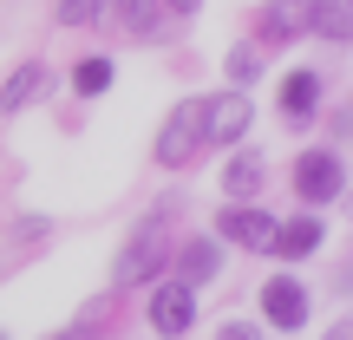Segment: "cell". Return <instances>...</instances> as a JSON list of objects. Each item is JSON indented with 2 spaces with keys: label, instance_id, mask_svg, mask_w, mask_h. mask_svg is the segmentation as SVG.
I'll return each instance as SVG.
<instances>
[{
  "label": "cell",
  "instance_id": "18",
  "mask_svg": "<svg viewBox=\"0 0 353 340\" xmlns=\"http://www.w3.org/2000/svg\"><path fill=\"white\" fill-rule=\"evenodd\" d=\"M99 0H59V26H85Z\"/></svg>",
  "mask_w": 353,
  "mask_h": 340
},
{
  "label": "cell",
  "instance_id": "22",
  "mask_svg": "<svg viewBox=\"0 0 353 340\" xmlns=\"http://www.w3.org/2000/svg\"><path fill=\"white\" fill-rule=\"evenodd\" d=\"M327 340H347V328H334V334H327Z\"/></svg>",
  "mask_w": 353,
  "mask_h": 340
},
{
  "label": "cell",
  "instance_id": "3",
  "mask_svg": "<svg viewBox=\"0 0 353 340\" xmlns=\"http://www.w3.org/2000/svg\"><path fill=\"white\" fill-rule=\"evenodd\" d=\"M151 328L164 340H183L190 328H196V288H183V281H151Z\"/></svg>",
  "mask_w": 353,
  "mask_h": 340
},
{
  "label": "cell",
  "instance_id": "7",
  "mask_svg": "<svg viewBox=\"0 0 353 340\" xmlns=\"http://www.w3.org/2000/svg\"><path fill=\"white\" fill-rule=\"evenodd\" d=\"M341 157L334 151H307L301 164H294V190H301V203H334L341 197Z\"/></svg>",
  "mask_w": 353,
  "mask_h": 340
},
{
  "label": "cell",
  "instance_id": "16",
  "mask_svg": "<svg viewBox=\"0 0 353 340\" xmlns=\"http://www.w3.org/2000/svg\"><path fill=\"white\" fill-rule=\"evenodd\" d=\"M157 13H164V0H125V26H131V33H157Z\"/></svg>",
  "mask_w": 353,
  "mask_h": 340
},
{
  "label": "cell",
  "instance_id": "2",
  "mask_svg": "<svg viewBox=\"0 0 353 340\" xmlns=\"http://www.w3.org/2000/svg\"><path fill=\"white\" fill-rule=\"evenodd\" d=\"M164 223H144L138 236L125 242V255H118L112 268V288H144V281H157V268H164Z\"/></svg>",
  "mask_w": 353,
  "mask_h": 340
},
{
  "label": "cell",
  "instance_id": "9",
  "mask_svg": "<svg viewBox=\"0 0 353 340\" xmlns=\"http://www.w3.org/2000/svg\"><path fill=\"white\" fill-rule=\"evenodd\" d=\"M262 183H268V164H262V151H236V157H229V170H223V197H229V203H249V197H262Z\"/></svg>",
  "mask_w": 353,
  "mask_h": 340
},
{
  "label": "cell",
  "instance_id": "20",
  "mask_svg": "<svg viewBox=\"0 0 353 340\" xmlns=\"http://www.w3.org/2000/svg\"><path fill=\"white\" fill-rule=\"evenodd\" d=\"M164 7H170V13H196L203 0H164Z\"/></svg>",
  "mask_w": 353,
  "mask_h": 340
},
{
  "label": "cell",
  "instance_id": "6",
  "mask_svg": "<svg viewBox=\"0 0 353 340\" xmlns=\"http://www.w3.org/2000/svg\"><path fill=\"white\" fill-rule=\"evenodd\" d=\"M216 236L236 242V249H268V236H275V216L255 210V203H229V210L216 216Z\"/></svg>",
  "mask_w": 353,
  "mask_h": 340
},
{
  "label": "cell",
  "instance_id": "8",
  "mask_svg": "<svg viewBox=\"0 0 353 340\" xmlns=\"http://www.w3.org/2000/svg\"><path fill=\"white\" fill-rule=\"evenodd\" d=\"M314 249H321V216H314V210L275 223V236H268V255H281V262H307Z\"/></svg>",
  "mask_w": 353,
  "mask_h": 340
},
{
  "label": "cell",
  "instance_id": "21",
  "mask_svg": "<svg viewBox=\"0 0 353 340\" xmlns=\"http://www.w3.org/2000/svg\"><path fill=\"white\" fill-rule=\"evenodd\" d=\"M52 340H99V334H92V328H72V334H52Z\"/></svg>",
  "mask_w": 353,
  "mask_h": 340
},
{
  "label": "cell",
  "instance_id": "13",
  "mask_svg": "<svg viewBox=\"0 0 353 340\" xmlns=\"http://www.w3.org/2000/svg\"><path fill=\"white\" fill-rule=\"evenodd\" d=\"M307 33V0H275V7H262V39H294Z\"/></svg>",
  "mask_w": 353,
  "mask_h": 340
},
{
  "label": "cell",
  "instance_id": "5",
  "mask_svg": "<svg viewBox=\"0 0 353 340\" xmlns=\"http://www.w3.org/2000/svg\"><path fill=\"white\" fill-rule=\"evenodd\" d=\"M262 321H268V328H281V334L307 328V288H301L294 275L262 281Z\"/></svg>",
  "mask_w": 353,
  "mask_h": 340
},
{
  "label": "cell",
  "instance_id": "15",
  "mask_svg": "<svg viewBox=\"0 0 353 340\" xmlns=\"http://www.w3.org/2000/svg\"><path fill=\"white\" fill-rule=\"evenodd\" d=\"M112 59H79V72H72V92L79 99H99V92H112Z\"/></svg>",
  "mask_w": 353,
  "mask_h": 340
},
{
  "label": "cell",
  "instance_id": "12",
  "mask_svg": "<svg viewBox=\"0 0 353 340\" xmlns=\"http://www.w3.org/2000/svg\"><path fill=\"white\" fill-rule=\"evenodd\" d=\"M281 112L301 125L307 112H321V72H288L281 79Z\"/></svg>",
  "mask_w": 353,
  "mask_h": 340
},
{
  "label": "cell",
  "instance_id": "17",
  "mask_svg": "<svg viewBox=\"0 0 353 340\" xmlns=\"http://www.w3.org/2000/svg\"><path fill=\"white\" fill-rule=\"evenodd\" d=\"M255 72H262V52H255V46H236V52H229V79H236V86H249Z\"/></svg>",
  "mask_w": 353,
  "mask_h": 340
},
{
  "label": "cell",
  "instance_id": "19",
  "mask_svg": "<svg viewBox=\"0 0 353 340\" xmlns=\"http://www.w3.org/2000/svg\"><path fill=\"white\" fill-rule=\"evenodd\" d=\"M216 340H262L255 321H229V328H216Z\"/></svg>",
  "mask_w": 353,
  "mask_h": 340
},
{
  "label": "cell",
  "instance_id": "14",
  "mask_svg": "<svg viewBox=\"0 0 353 340\" xmlns=\"http://www.w3.org/2000/svg\"><path fill=\"white\" fill-rule=\"evenodd\" d=\"M307 26L334 46H347V0H307Z\"/></svg>",
  "mask_w": 353,
  "mask_h": 340
},
{
  "label": "cell",
  "instance_id": "10",
  "mask_svg": "<svg viewBox=\"0 0 353 340\" xmlns=\"http://www.w3.org/2000/svg\"><path fill=\"white\" fill-rule=\"evenodd\" d=\"M216 268H223V255H216L210 236H196V242H183V249H176V281H183V288H203Z\"/></svg>",
  "mask_w": 353,
  "mask_h": 340
},
{
  "label": "cell",
  "instance_id": "1",
  "mask_svg": "<svg viewBox=\"0 0 353 340\" xmlns=\"http://www.w3.org/2000/svg\"><path fill=\"white\" fill-rule=\"evenodd\" d=\"M196 151H203V99H183L164 118V131H157V164H164V170H183Z\"/></svg>",
  "mask_w": 353,
  "mask_h": 340
},
{
  "label": "cell",
  "instance_id": "11",
  "mask_svg": "<svg viewBox=\"0 0 353 340\" xmlns=\"http://www.w3.org/2000/svg\"><path fill=\"white\" fill-rule=\"evenodd\" d=\"M39 86H46V66H39V59L13 66V72H7V86H0V112H26Z\"/></svg>",
  "mask_w": 353,
  "mask_h": 340
},
{
  "label": "cell",
  "instance_id": "4",
  "mask_svg": "<svg viewBox=\"0 0 353 340\" xmlns=\"http://www.w3.org/2000/svg\"><path fill=\"white\" fill-rule=\"evenodd\" d=\"M249 118H255V105L242 99V86H229V92H216V99H203V144H236L242 131H249Z\"/></svg>",
  "mask_w": 353,
  "mask_h": 340
},
{
  "label": "cell",
  "instance_id": "23",
  "mask_svg": "<svg viewBox=\"0 0 353 340\" xmlns=\"http://www.w3.org/2000/svg\"><path fill=\"white\" fill-rule=\"evenodd\" d=\"M0 340H7V334H0Z\"/></svg>",
  "mask_w": 353,
  "mask_h": 340
}]
</instances>
